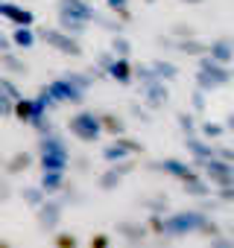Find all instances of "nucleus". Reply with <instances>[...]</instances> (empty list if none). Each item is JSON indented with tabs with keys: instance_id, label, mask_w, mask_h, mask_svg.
Instances as JSON below:
<instances>
[{
	"instance_id": "nucleus-1",
	"label": "nucleus",
	"mask_w": 234,
	"mask_h": 248,
	"mask_svg": "<svg viewBox=\"0 0 234 248\" xmlns=\"http://www.w3.org/2000/svg\"><path fill=\"white\" fill-rule=\"evenodd\" d=\"M38 164H41V170H65L70 164V149H67L62 135H56V132L41 135V140H38Z\"/></svg>"
},
{
	"instance_id": "nucleus-2",
	"label": "nucleus",
	"mask_w": 234,
	"mask_h": 248,
	"mask_svg": "<svg viewBox=\"0 0 234 248\" xmlns=\"http://www.w3.org/2000/svg\"><path fill=\"white\" fill-rule=\"evenodd\" d=\"M67 132L82 140V143H97L102 138V126H100V114L94 111H76L70 120H67Z\"/></svg>"
},
{
	"instance_id": "nucleus-3",
	"label": "nucleus",
	"mask_w": 234,
	"mask_h": 248,
	"mask_svg": "<svg viewBox=\"0 0 234 248\" xmlns=\"http://www.w3.org/2000/svg\"><path fill=\"white\" fill-rule=\"evenodd\" d=\"M35 35H38L47 47L59 50L62 56H70V59H79V56H82V44H79V38H76V35H70V32H65V30L41 27V30H35Z\"/></svg>"
},
{
	"instance_id": "nucleus-4",
	"label": "nucleus",
	"mask_w": 234,
	"mask_h": 248,
	"mask_svg": "<svg viewBox=\"0 0 234 248\" xmlns=\"http://www.w3.org/2000/svg\"><path fill=\"white\" fill-rule=\"evenodd\" d=\"M231 82V70L225 67V64H219L217 59H211V56H199V70H196V85L199 88H205V91H214V88H219V85H228Z\"/></svg>"
},
{
	"instance_id": "nucleus-5",
	"label": "nucleus",
	"mask_w": 234,
	"mask_h": 248,
	"mask_svg": "<svg viewBox=\"0 0 234 248\" xmlns=\"http://www.w3.org/2000/svg\"><path fill=\"white\" fill-rule=\"evenodd\" d=\"M202 222H205L202 213H196V210H182V213H173V216L164 219V233H167V236H187V233L199 231Z\"/></svg>"
},
{
	"instance_id": "nucleus-6",
	"label": "nucleus",
	"mask_w": 234,
	"mask_h": 248,
	"mask_svg": "<svg viewBox=\"0 0 234 248\" xmlns=\"http://www.w3.org/2000/svg\"><path fill=\"white\" fill-rule=\"evenodd\" d=\"M44 88L50 91V96H53L56 105H62V102H82V93H85V88H79L67 73L59 76V79H53V82L44 85Z\"/></svg>"
},
{
	"instance_id": "nucleus-7",
	"label": "nucleus",
	"mask_w": 234,
	"mask_h": 248,
	"mask_svg": "<svg viewBox=\"0 0 234 248\" xmlns=\"http://www.w3.org/2000/svg\"><path fill=\"white\" fill-rule=\"evenodd\" d=\"M100 64L105 67V73L114 79V82H120V85H129L132 82V62L129 56H114L111 50L100 56Z\"/></svg>"
},
{
	"instance_id": "nucleus-8",
	"label": "nucleus",
	"mask_w": 234,
	"mask_h": 248,
	"mask_svg": "<svg viewBox=\"0 0 234 248\" xmlns=\"http://www.w3.org/2000/svg\"><path fill=\"white\" fill-rule=\"evenodd\" d=\"M202 167H205L208 181H214L217 187H231V184H234V167H231L228 161H222V158H208V161H202Z\"/></svg>"
},
{
	"instance_id": "nucleus-9",
	"label": "nucleus",
	"mask_w": 234,
	"mask_h": 248,
	"mask_svg": "<svg viewBox=\"0 0 234 248\" xmlns=\"http://www.w3.org/2000/svg\"><path fill=\"white\" fill-rule=\"evenodd\" d=\"M62 210H65V204H62V202L44 199V202L35 207V222H38V228L50 233V231H53V228L62 222Z\"/></svg>"
},
{
	"instance_id": "nucleus-10",
	"label": "nucleus",
	"mask_w": 234,
	"mask_h": 248,
	"mask_svg": "<svg viewBox=\"0 0 234 248\" xmlns=\"http://www.w3.org/2000/svg\"><path fill=\"white\" fill-rule=\"evenodd\" d=\"M132 152H144V146L138 143V140H129V138H117V143H108L105 149H102V161L105 164H117V161H126Z\"/></svg>"
},
{
	"instance_id": "nucleus-11",
	"label": "nucleus",
	"mask_w": 234,
	"mask_h": 248,
	"mask_svg": "<svg viewBox=\"0 0 234 248\" xmlns=\"http://www.w3.org/2000/svg\"><path fill=\"white\" fill-rule=\"evenodd\" d=\"M44 111H50L38 96H33V99H27V96H21V99H15V111H12V117H18L24 126H30V123L38 117V114H44Z\"/></svg>"
},
{
	"instance_id": "nucleus-12",
	"label": "nucleus",
	"mask_w": 234,
	"mask_h": 248,
	"mask_svg": "<svg viewBox=\"0 0 234 248\" xmlns=\"http://www.w3.org/2000/svg\"><path fill=\"white\" fill-rule=\"evenodd\" d=\"M59 15H67V18H76V21H85V24H91L94 21V6L91 3H85V0H59Z\"/></svg>"
},
{
	"instance_id": "nucleus-13",
	"label": "nucleus",
	"mask_w": 234,
	"mask_h": 248,
	"mask_svg": "<svg viewBox=\"0 0 234 248\" xmlns=\"http://www.w3.org/2000/svg\"><path fill=\"white\" fill-rule=\"evenodd\" d=\"M0 18L12 21L15 27H33L35 24V15L30 9H24L18 3H9V0H0Z\"/></svg>"
},
{
	"instance_id": "nucleus-14",
	"label": "nucleus",
	"mask_w": 234,
	"mask_h": 248,
	"mask_svg": "<svg viewBox=\"0 0 234 248\" xmlns=\"http://www.w3.org/2000/svg\"><path fill=\"white\" fill-rule=\"evenodd\" d=\"M141 93L147 96V102H150V108H161V105H167V85L158 79V76H152V79H147V82H141Z\"/></svg>"
},
{
	"instance_id": "nucleus-15",
	"label": "nucleus",
	"mask_w": 234,
	"mask_h": 248,
	"mask_svg": "<svg viewBox=\"0 0 234 248\" xmlns=\"http://www.w3.org/2000/svg\"><path fill=\"white\" fill-rule=\"evenodd\" d=\"M150 170H158V172H167V175H173V178H179L182 184L184 181H193V178H199L187 164H182V161H176V158H167V161H161V164H150Z\"/></svg>"
},
{
	"instance_id": "nucleus-16",
	"label": "nucleus",
	"mask_w": 234,
	"mask_h": 248,
	"mask_svg": "<svg viewBox=\"0 0 234 248\" xmlns=\"http://www.w3.org/2000/svg\"><path fill=\"white\" fill-rule=\"evenodd\" d=\"M0 70L9 73V76H15V79H24V76L30 73V64H27L24 59H18L15 53L3 50V53H0Z\"/></svg>"
},
{
	"instance_id": "nucleus-17",
	"label": "nucleus",
	"mask_w": 234,
	"mask_h": 248,
	"mask_svg": "<svg viewBox=\"0 0 234 248\" xmlns=\"http://www.w3.org/2000/svg\"><path fill=\"white\" fill-rule=\"evenodd\" d=\"M132 170V161H117V167L114 170H108V172H102L100 175V181H97V187L100 190H114L117 184L123 181V175Z\"/></svg>"
},
{
	"instance_id": "nucleus-18",
	"label": "nucleus",
	"mask_w": 234,
	"mask_h": 248,
	"mask_svg": "<svg viewBox=\"0 0 234 248\" xmlns=\"http://www.w3.org/2000/svg\"><path fill=\"white\" fill-rule=\"evenodd\" d=\"M35 164V158L30 155V152H15L12 158H6V164H3V172L12 178V175H24V172H30V167Z\"/></svg>"
},
{
	"instance_id": "nucleus-19",
	"label": "nucleus",
	"mask_w": 234,
	"mask_h": 248,
	"mask_svg": "<svg viewBox=\"0 0 234 248\" xmlns=\"http://www.w3.org/2000/svg\"><path fill=\"white\" fill-rule=\"evenodd\" d=\"M208 56H211V59H217L219 64L234 62V44H231V38H217V41L208 47Z\"/></svg>"
},
{
	"instance_id": "nucleus-20",
	"label": "nucleus",
	"mask_w": 234,
	"mask_h": 248,
	"mask_svg": "<svg viewBox=\"0 0 234 248\" xmlns=\"http://www.w3.org/2000/svg\"><path fill=\"white\" fill-rule=\"evenodd\" d=\"M38 184L44 187V193H47V196L62 193V190H65V170H44V175H41V181H38Z\"/></svg>"
},
{
	"instance_id": "nucleus-21",
	"label": "nucleus",
	"mask_w": 234,
	"mask_h": 248,
	"mask_svg": "<svg viewBox=\"0 0 234 248\" xmlns=\"http://www.w3.org/2000/svg\"><path fill=\"white\" fill-rule=\"evenodd\" d=\"M100 126H102V132L105 135H111V138H120V135H126V123H123V117H117V114H100Z\"/></svg>"
},
{
	"instance_id": "nucleus-22",
	"label": "nucleus",
	"mask_w": 234,
	"mask_h": 248,
	"mask_svg": "<svg viewBox=\"0 0 234 248\" xmlns=\"http://www.w3.org/2000/svg\"><path fill=\"white\" fill-rule=\"evenodd\" d=\"M9 38H12V47H21V50H30V47H35V41H38V35H35L33 27H15Z\"/></svg>"
},
{
	"instance_id": "nucleus-23",
	"label": "nucleus",
	"mask_w": 234,
	"mask_h": 248,
	"mask_svg": "<svg viewBox=\"0 0 234 248\" xmlns=\"http://www.w3.org/2000/svg\"><path fill=\"white\" fill-rule=\"evenodd\" d=\"M117 233H120L123 239H129V242H144L147 239V228L138 225V222H120L117 225Z\"/></svg>"
},
{
	"instance_id": "nucleus-24",
	"label": "nucleus",
	"mask_w": 234,
	"mask_h": 248,
	"mask_svg": "<svg viewBox=\"0 0 234 248\" xmlns=\"http://www.w3.org/2000/svg\"><path fill=\"white\" fill-rule=\"evenodd\" d=\"M18 196H21V202H24V204H30V207H38V204L47 199V193H44V187H41V184H35V187H21V193H18Z\"/></svg>"
},
{
	"instance_id": "nucleus-25",
	"label": "nucleus",
	"mask_w": 234,
	"mask_h": 248,
	"mask_svg": "<svg viewBox=\"0 0 234 248\" xmlns=\"http://www.w3.org/2000/svg\"><path fill=\"white\" fill-rule=\"evenodd\" d=\"M187 149H190L199 161H208V158H214V155H217L208 143H202V140H196V138H187Z\"/></svg>"
},
{
	"instance_id": "nucleus-26",
	"label": "nucleus",
	"mask_w": 234,
	"mask_h": 248,
	"mask_svg": "<svg viewBox=\"0 0 234 248\" xmlns=\"http://www.w3.org/2000/svg\"><path fill=\"white\" fill-rule=\"evenodd\" d=\"M59 30H65V32H70V35H82V32H85V21H76V18L59 15Z\"/></svg>"
},
{
	"instance_id": "nucleus-27",
	"label": "nucleus",
	"mask_w": 234,
	"mask_h": 248,
	"mask_svg": "<svg viewBox=\"0 0 234 248\" xmlns=\"http://www.w3.org/2000/svg\"><path fill=\"white\" fill-rule=\"evenodd\" d=\"M179 53H187V56H202V44L196 38H179Z\"/></svg>"
},
{
	"instance_id": "nucleus-28",
	"label": "nucleus",
	"mask_w": 234,
	"mask_h": 248,
	"mask_svg": "<svg viewBox=\"0 0 234 248\" xmlns=\"http://www.w3.org/2000/svg\"><path fill=\"white\" fill-rule=\"evenodd\" d=\"M105 3H108V9H111V12H117V18H120L123 24L132 18V15H129V9H126V3H129V0H105Z\"/></svg>"
},
{
	"instance_id": "nucleus-29",
	"label": "nucleus",
	"mask_w": 234,
	"mask_h": 248,
	"mask_svg": "<svg viewBox=\"0 0 234 248\" xmlns=\"http://www.w3.org/2000/svg\"><path fill=\"white\" fill-rule=\"evenodd\" d=\"M199 132H202L205 138H219V135L225 132V123H211V120H205L202 126H199Z\"/></svg>"
},
{
	"instance_id": "nucleus-30",
	"label": "nucleus",
	"mask_w": 234,
	"mask_h": 248,
	"mask_svg": "<svg viewBox=\"0 0 234 248\" xmlns=\"http://www.w3.org/2000/svg\"><path fill=\"white\" fill-rule=\"evenodd\" d=\"M152 73H155L158 79H173V76H176V67L158 59V62H152Z\"/></svg>"
},
{
	"instance_id": "nucleus-31",
	"label": "nucleus",
	"mask_w": 234,
	"mask_h": 248,
	"mask_svg": "<svg viewBox=\"0 0 234 248\" xmlns=\"http://www.w3.org/2000/svg\"><path fill=\"white\" fill-rule=\"evenodd\" d=\"M30 126H33V129L38 132V138H41V135H50V132H53V126H50V120H47V111H44V114H38V117H35V120L30 123Z\"/></svg>"
},
{
	"instance_id": "nucleus-32",
	"label": "nucleus",
	"mask_w": 234,
	"mask_h": 248,
	"mask_svg": "<svg viewBox=\"0 0 234 248\" xmlns=\"http://www.w3.org/2000/svg\"><path fill=\"white\" fill-rule=\"evenodd\" d=\"M12 111H15V99L0 88V117H12Z\"/></svg>"
},
{
	"instance_id": "nucleus-33",
	"label": "nucleus",
	"mask_w": 234,
	"mask_h": 248,
	"mask_svg": "<svg viewBox=\"0 0 234 248\" xmlns=\"http://www.w3.org/2000/svg\"><path fill=\"white\" fill-rule=\"evenodd\" d=\"M111 53H114V56H129L132 47H129V41H126L123 35H114V41H111Z\"/></svg>"
},
{
	"instance_id": "nucleus-34",
	"label": "nucleus",
	"mask_w": 234,
	"mask_h": 248,
	"mask_svg": "<svg viewBox=\"0 0 234 248\" xmlns=\"http://www.w3.org/2000/svg\"><path fill=\"white\" fill-rule=\"evenodd\" d=\"M53 245H59V248H76L79 239L73 233H53Z\"/></svg>"
},
{
	"instance_id": "nucleus-35",
	"label": "nucleus",
	"mask_w": 234,
	"mask_h": 248,
	"mask_svg": "<svg viewBox=\"0 0 234 248\" xmlns=\"http://www.w3.org/2000/svg\"><path fill=\"white\" fill-rule=\"evenodd\" d=\"M0 88H3L12 99H21V91H18V85H15V79L6 73V76H0Z\"/></svg>"
},
{
	"instance_id": "nucleus-36",
	"label": "nucleus",
	"mask_w": 234,
	"mask_h": 248,
	"mask_svg": "<svg viewBox=\"0 0 234 248\" xmlns=\"http://www.w3.org/2000/svg\"><path fill=\"white\" fill-rule=\"evenodd\" d=\"M12 184H9V178H3V175H0V204H6L9 199H12Z\"/></svg>"
},
{
	"instance_id": "nucleus-37",
	"label": "nucleus",
	"mask_w": 234,
	"mask_h": 248,
	"mask_svg": "<svg viewBox=\"0 0 234 248\" xmlns=\"http://www.w3.org/2000/svg\"><path fill=\"white\" fill-rule=\"evenodd\" d=\"M173 35H179V38H196V30L187 27V24H176L173 27Z\"/></svg>"
},
{
	"instance_id": "nucleus-38",
	"label": "nucleus",
	"mask_w": 234,
	"mask_h": 248,
	"mask_svg": "<svg viewBox=\"0 0 234 248\" xmlns=\"http://www.w3.org/2000/svg\"><path fill=\"white\" fill-rule=\"evenodd\" d=\"M91 245H94V248H102V245H111V236H108V233H97V236H91Z\"/></svg>"
},
{
	"instance_id": "nucleus-39",
	"label": "nucleus",
	"mask_w": 234,
	"mask_h": 248,
	"mask_svg": "<svg viewBox=\"0 0 234 248\" xmlns=\"http://www.w3.org/2000/svg\"><path fill=\"white\" fill-rule=\"evenodd\" d=\"M150 231H155V233H164V219L152 216V219H150Z\"/></svg>"
},
{
	"instance_id": "nucleus-40",
	"label": "nucleus",
	"mask_w": 234,
	"mask_h": 248,
	"mask_svg": "<svg viewBox=\"0 0 234 248\" xmlns=\"http://www.w3.org/2000/svg\"><path fill=\"white\" fill-rule=\"evenodd\" d=\"M179 123H182V126L187 129V135H193V132H196V126H193V120H190L187 114H182V117H179Z\"/></svg>"
},
{
	"instance_id": "nucleus-41",
	"label": "nucleus",
	"mask_w": 234,
	"mask_h": 248,
	"mask_svg": "<svg viewBox=\"0 0 234 248\" xmlns=\"http://www.w3.org/2000/svg\"><path fill=\"white\" fill-rule=\"evenodd\" d=\"M3 50H12V38L6 32H0V53H3Z\"/></svg>"
},
{
	"instance_id": "nucleus-42",
	"label": "nucleus",
	"mask_w": 234,
	"mask_h": 248,
	"mask_svg": "<svg viewBox=\"0 0 234 248\" xmlns=\"http://www.w3.org/2000/svg\"><path fill=\"white\" fill-rule=\"evenodd\" d=\"M217 155H219L222 161H228V164H234V149H219Z\"/></svg>"
},
{
	"instance_id": "nucleus-43",
	"label": "nucleus",
	"mask_w": 234,
	"mask_h": 248,
	"mask_svg": "<svg viewBox=\"0 0 234 248\" xmlns=\"http://www.w3.org/2000/svg\"><path fill=\"white\" fill-rule=\"evenodd\" d=\"M225 132H234V114L225 117Z\"/></svg>"
},
{
	"instance_id": "nucleus-44",
	"label": "nucleus",
	"mask_w": 234,
	"mask_h": 248,
	"mask_svg": "<svg viewBox=\"0 0 234 248\" xmlns=\"http://www.w3.org/2000/svg\"><path fill=\"white\" fill-rule=\"evenodd\" d=\"M193 105H196V111H199V108H205V99H199V93H193Z\"/></svg>"
},
{
	"instance_id": "nucleus-45",
	"label": "nucleus",
	"mask_w": 234,
	"mask_h": 248,
	"mask_svg": "<svg viewBox=\"0 0 234 248\" xmlns=\"http://www.w3.org/2000/svg\"><path fill=\"white\" fill-rule=\"evenodd\" d=\"M184 3H190V6H196V3H202V0H184Z\"/></svg>"
},
{
	"instance_id": "nucleus-46",
	"label": "nucleus",
	"mask_w": 234,
	"mask_h": 248,
	"mask_svg": "<svg viewBox=\"0 0 234 248\" xmlns=\"http://www.w3.org/2000/svg\"><path fill=\"white\" fill-rule=\"evenodd\" d=\"M3 164H6V158H3V155H0V170H3Z\"/></svg>"
}]
</instances>
